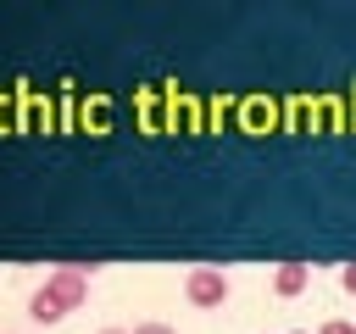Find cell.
Segmentation results:
<instances>
[{"mask_svg": "<svg viewBox=\"0 0 356 334\" xmlns=\"http://www.w3.org/2000/svg\"><path fill=\"white\" fill-rule=\"evenodd\" d=\"M28 317H33L39 328H50V323H61V317H67V306H61V301H56V295L39 284V289L28 295Z\"/></svg>", "mask_w": 356, "mask_h": 334, "instance_id": "obj_4", "label": "cell"}, {"mask_svg": "<svg viewBox=\"0 0 356 334\" xmlns=\"http://www.w3.org/2000/svg\"><path fill=\"white\" fill-rule=\"evenodd\" d=\"M89 273H95V262H61V267H50L44 289H50L67 312H78V306L89 301Z\"/></svg>", "mask_w": 356, "mask_h": 334, "instance_id": "obj_2", "label": "cell"}, {"mask_svg": "<svg viewBox=\"0 0 356 334\" xmlns=\"http://www.w3.org/2000/svg\"><path fill=\"white\" fill-rule=\"evenodd\" d=\"M317 334H356V317H323Z\"/></svg>", "mask_w": 356, "mask_h": 334, "instance_id": "obj_5", "label": "cell"}, {"mask_svg": "<svg viewBox=\"0 0 356 334\" xmlns=\"http://www.w3.org/2000/svg\"><path fill=\"white\" fill-rule=\"evenodd\" d=\"M100 334H134V328H100Z\"/></svg>", "mask_w": 356, "mask_h": 334, "instance_id": "obj_8", "label": "cell"}, {"mask_svg": "<svg viewBox=\"0 0 356 334\" xmlns=\"http://www.w3.org/2000/svg\"><path fill=\"white\" fill-rule=\"evenodd\" d=\"M228 295H234V284H228V273H222V267L200 262V267H189V273H184V301H189V306H200V312H222V306H228Z\"/></svg>", "mask_w": 356, "mask_h": 334, "instance_id": "obj_1", "label": "cell"}, {"mask_svg": "<svg viewBox=\"0 0 356 334\" xmlns=\"http://www.w3.org/2000/svg\"><path fill=\"white\" fill-rule=\"evenodd\" d=\"M0 334H17V328H0Z\"/></svg>", "mask_w": 356, "mask_h": 334, "instance_id": "obj_9", "label": "cell"}, {"mask_svg": "<svg viewBox=\"0 0 356 334\" xmlns=\"http://www.w3.org/2000/svg\"><path fill=\"white\" fill-rule=\"evenodd\" d=\"M339 289H345V295H356V262H345V267H339Z\"/></svg>", "mask_w": 356, "mask_h": 334, "instance_id": "obj_6", "label": "cell"}, {"mask_svg": "<svg viewBox=\"0 0 356 334\" xmlns=\"http://www.w3.org/2000/svg\"><path fill=\"white\" fill-rule=\"evenodd\" d=\"M306 284H312V267L306 262H278V273H273V295L278 301H295Z\"/></svg>", "mask_w": 356, "mask_h": 334, "instance_id": "obj_3", "label": "cell"}, {"mask_svg": "<svg viewBox=\"0 0 356 334\" xmlns=\"http://www.w3.org/2000/svg\"><path fill=\"white\" fill-rule=\"evenodd\" d=\"M289 334H306V328H289Z\"/></svg>", "mask_w": 356, "mask_h": 334, "instance_id": "obj_10", "label": "cell"}, {"mask_svg": "<svg viewBox=\"0 0 356 334\" xmlns=\"http://www.w3.org/2000/svg\"><path fill=\"white\" fill-rule=\"evenodd\" d=\"M134 334H178V328H172V323H139Z\"/></svg>", "mask_w": 356, "mask_h": 334, "instance_id": "obj_7", "label": "cell"}]
</instances>
